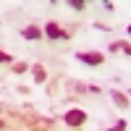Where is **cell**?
<instances>
[{
    "label": "cell",
    "mask_w": 131,
    "mask_h": 131,
    "mask_svg": "<svg viewBox=\"0 0 131 131\" xmlns=\"http://www.w3.org/2000/svg\"><path fill=\"white\" fill-rule=\"evenodd\" d=\"M63 121H66V126H71V128H79L84 121H86V113L84 110H79V107H73V110H68L63 115Z\"/></svg>",
    "instance_id": "1"
},
{
    "label": "cell",
    "mask_w": 131,
    "mask_h": 131,
    "mask_svg": "<svg viewBox=\"0 0 131 131\" xmlns=\"http://www.w3.org/2000/svg\"><path fill=\"white\" fill-rule=\"evenodd\" d=\"M76 58L86 66H102V60H105L102 52H76Z\"/></svg>",
    "instance_id": "2"
},
{
    "label": "cell",
    "mask_w": 131,
    "mask_h": 131,
    "mask_svg": "<svg viewBox=\"0 0 131 131\" xmlns=\"http://www.w3.org/2000/svg\"><path fill=\"white\" fill-rule=\"evenodd\" d=\"M45 37H50V39H63V37H68V34H66L55 21H50V24H45Z\"/></svg>",
    "instance_id": "3"
},
{
    "label": "cell",
    "mask_w": 131,
    "mask_h": 131,
    "mask_svg": "<svg viewBox=\"0 0 131 131\" xmlns=\"http://www.w3.org/2000/svg\"><path fill=\"white\" fill-rule=\"evenodd\" d=\"M110 97H113V102L121 107V110H126L128 107V97L123 94V92H118V89H110Z\"/></svg>",
    "instance_id": "4"
},
{
    "label": "cell",
    "mask_w": 131,
    "mask_h": 131,
    "mask_svg": "<svg viewBox=\"0 0 131 131\" xmlns=\"http://www.w3.org/2000/svg\"><path fill=\"white\" fill-rule=\"evenodd\" d=\"M21 34H24V39H39L45 31H42L39 26H26V29H21Z\"/></svg>",
    "instance_id": "5"
},
{
    "label": "cell",
    "mask_w": 131,
    "mask_h": 131,
    "mask_svg": "<svg viewBox=\"0 0 131 131\" xmlns=\"http://www.w3.org/2000/svg\"><path fill=\"white\" fill-rule=\"evenodd\" d=\"M31 73H34V81H37V84H42V81L47 79V71H45V66H39V63H37V66H31Z\"/></svg>",
    "instance_id": "6"
},
{
    "label": "cell",
    "mask_w": 131,
    "mask_h": 131,
    "mask_svg": "<svg viewBox=\"0 0 131 131\" xmlns=\"http://www.w3.org/2000/svg\"><path fill=\"white\" fill-rule=\"evenodd\" d=\"M107 50H110V52H128V55H131V42H113Z\"/></svg>",
    "instance_id": "7"
},
{
    "label": "cell",
    "mask_w": 131,
    "mask_h": 131,
    "mask_svg": "<svg viewBox=\"0 0 131 131\" xmlns=\"http://www.w3.org/2000/svg\"><path fill=\"white\" fill-rule=\"evenodd\" d=\"M68 5H71V8H76V10L86 8V3H84V0H68Z\"/></svg>",
    "instance_id": "8"
},
{
    "label": "cell",
    "mask_w": 131,
    "mask_h": 131,
    "mask_svg": "<svg viewBox=\"0 0 131 131\" xmlns=\"http://www.w3.org/2000/svg\"><path fill=\"white\" fill-rule=\"evenodd\" d=\"M107 131H126V121H123V118H121V121H115V126L107 128Z\"/></svg>",
    "instance_id": "9"
},
{
    "label": "cell",
    "mask_w": 131,
    "mask_h": 131,
    "mask_svg": "<svg viewBox=\"0 0 131 131\" xmlns=\"http://www.w3.org/2000/svg\"><path fill=\"white\" fill-rule=\"evenodd\" d=\"M24 71H29L26 63H13V73H24Z\"/></svg>",
    "instance_id": "10"
},
{
    "label": "cell",
    "mask_w": 131,
    "mask_h": 131,
    "mask_svg": "<svg viewBox=\"0 0 131 131\" xmlns=\"http://www.w3.org/2000/svg\"><path fill=\"white\" fill-rule=\"evenodd\" d=\"M0 63H10V55H8V52H3V50H0Z\"/></svg>",
    "instance_id": "11"
},
{
    "label": "cell",
    "mask_w": 131,
    "mask_h": 131,
    "mask_svg": "<svg viewBox=\"0 0 131 131\" xmlns=\"http://www.w3.org/2000/svg\"><path fill=\"white\" fill-rule=\"evenodd\" d=\"M126 31H128V34H131V24H128V26H126Z\"/></svg>",
    "instance_id": "12"
}]
</instances>
